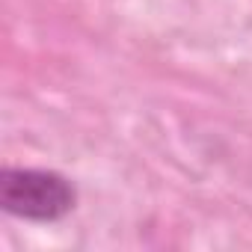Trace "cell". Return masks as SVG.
I'll return each mask as SVG.
<instances>
[{"mask_svg": "<svg viewBox=\"0 0 252 252\" xmlns=\"http://www.w3.org/2000/svg\"><path fill=\"white\" fill-rule=\"evenodd\" d=\"M77 184L45 166H3L0 169V208L21 222H60L77 208Z\"/></svg>", "mask_w": 252, "mask_h": 252, "instance_id": "6da1fadb", "label": "cell"}]
</instances>
